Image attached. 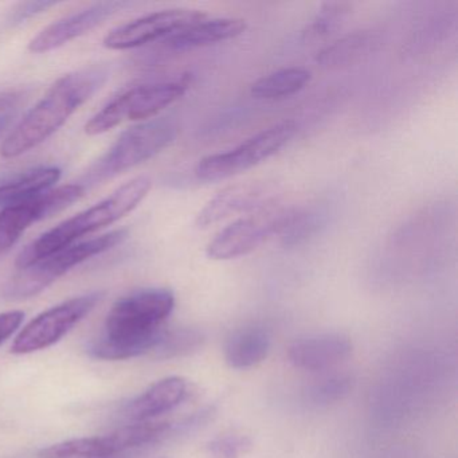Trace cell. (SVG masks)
I'll return each mask as SVG.
<instances>
[{"label":"cell","mask_w":458,"mask_h":458,"mask_svg":"<svg viewBox=\"0 0 458 458\" xmlns=\"http://www.w3.org/2000/svg\"><path fill=\"white\" fill-rule=\"evenodd\" d=\"M174 307L175 296L168 289H143L123 297L106 316L103 334L90 344V353L106 360L151 353Z\"/></svg>","instance_id":"obj_1"},{"label":"cell","mask_w":458,"mask_h":458,"mask_svg":"<svg viewBox=\"0 0 458 458\" xmlns=\"http://www.w3.org/2000/svg\"><path fill=\"white\" fill-rule=\"evenodd\" d=\"M106 66L79 69L58 80L44 98L21 120L0 147L6 159L21 157L52 138L106 84Z\"/></svg>","instance_id":"obj_2"},{"label":"cell","mask_w":458,"mask_h":458,"mask_svg":"<svg viewBox=\"0 0 458 458\" xmlns=\"http://www.w3.org/2000/svg\"><path fill=\"white\" fill-rule=\"evenodd\" d=\"M151 187V179L147 176H138L123 184L114 194L109 195L98 205L61 222L21 251L15 262L18 270L25 269L38 259L60 249L74 245L82 237L93 234L119 221L133 208H138L139 203L148 195Z\"/></svg>","instance_id":"obj_3"},{"label":"cell","mask_w":458,"mask_h":458,"mask_svg":"<svg viewBox=\"0 0 458 458\" xmlns=\"http://www.w3.org/2000/svg\"><path fill=\"white\" fill-rule=\"evenodd\" d=\"M127 230L120 229L106 233L100 237L90 238L60 249L10 278L2 289L4 299L22 300L36 296L49 288L58 278L71 272L73 267L88 261L98 254L106 253L127 238Z\"/></svg>","instance_id":"obj_4"},{"label":"cell","mask_w":458,"mask_h":458,"mask_svg":"<svg viewBox=\"0 0 458 458\" xmlns=\"http://www.w3.org/2000/svg\"><path fill=\"white\" fill-rule=\"evenodd\" d=\"M178 132V124L171 117L147 120L130 128L88 171L85 183L106 181L157 157L174 143Z\"/></svg>","instance_id":"obj_5"},{"label":"cell","mask_w":458,"mask_h":458,"mask_svg":"<svg viewBox=\"0 0 458 458\" xmlns=\"http://www.w3.org/2000/svg\"><path fill=\"white\" fill-rule=\"evenodd\" d=\"M190 88L189 79L138 85L120 93L85 125L88 135L96 136L114 130L125 122H144L178 101Z\"/></svg>","instance_id":"obj_6"},{"label":"cell","mask_w":458,"mask_h":458,"mask_svg":"<svg viewBox=\"0 0 458 458\" xmlns=\"http://www.w3.org/2000/svg\"><path fill=\"white\" fill-rule=\"evenodd\" d=\"M296 132V123L284 120L251 136L230 151L203 157L195 167V175L199 181L218 182L245 173L277 154L289 144Z\"/></svg>","instance_id":"obj_7"},{"label":"cell","mask_w":458,"mask_h":458,"mask_svg":"<svg viewBox=\"0 0 458 458\" xmlns=\"http://www.w3.org/2000/svg\"><path fill=\"white\" fill-rule=\"evenodd\" d=\"M294 211L270 203L254 216L238 219L218 233L208 245V256L216 261L240 259L256 250L265 241L283 234Z\"/></svg>","instance_id":"obj_8"},{"label":"cell","mask_w":458,"mask_h":458,"mask_svg":"<svg viewBox=\"0 0 458 458\" xmlns=\"http://www.w3.org/2000/svg\"><path fill=\"white\" fill-rule=\"evenodd\" d=\"M101 297L103 294L95 292V293L74 297L57 307L45 310L31 320L15 337L13 343V352L23 355V353L36 352L55 344L85 316L92 312L93 308L100 302Z\"/></svg>","instance_id":"obj_9"},{"label":"cell","mask_w":458,"mask_h":458,"mask_svg":"<svg viewBox=\"0 0 458 458\" xmlns=\"http://www.w3.org/2000/svg\"><path fill=\"white\" fill-rule=\"evenodd\" d=\"M167 422H144L125 426L104 437L71 439L44 449L42 458L108 457L119 452L148 444L167 433Z\"/></svg>","instance_id":"obj_10"},{"label":"cell","mask_w":458,"mask_h":458,"mask_svg":"<svg viewBox=\"0 0 458 458\" xmlns=\"http://www.w3.org/2000/svg\"><path fill=\"white\" fill-rule=\"evenodd\" d=\"M85 194L82 184H68V186L52 189L39 197L9 206L0 210V256L10 250L22 237L23 233L41 219L60 213L69 208Z\"/></svg>","instance_id":"obj_11"},{"label":"cell","mask_w":458,"mask_h":458,"mask_svg":"<svg viewBox=\"0 0 458 458\" xmlns=\"http://www.w3.org/2000/svg\"><path fill=\"white\" fill-rule=\"evenodd\" d=\"M206 17L208 15L205 13L189 9L154 13L112 30L104 38V47L111 50H128L165 41L174 34L190 28Z\"/></svg>","instance_id":"obj_12"},{"label":"cell","mask_w":458,"mask_h":458,"mask_svg":"<svg viewBox=\"0 0 458 458\" xmlns=\"http://www.w3.org/2000/svg\"><path fill=\"white\" fill-rule=\"evenodd\" d=\"M127 6H130V4L125 2H103L68 15L44 29L30 42L29 50L33 53H49L58 49L73 39L89 33Z\"/></svg>","instance_id":"obj_13"},{"label":"cell","mask_w":458,"mask_h":458,"mask_svg":"<svg viewBox=\"0 0 458 458\" xmlns=\"http://www.w3.org/2000/svg\"><path fill=\"white\" fill-rule=\"evenodd\" d=\"M273 203L272 194L264 184L245 183L227 187L208 200L197 216V225L202 229L218 224L237 214L261 210Z\"/></svg>","instance_id":"obj_14"},{"label":"cell","mask_w":458,"mask_h":458,"mask_svg":"<svg viewBox=\"0 0 458 458\" xmlns=\"http://www.w3.org/2000/svg\"><path fill=\"white\" fill-rule=\"evenodd\" d=\"M352 352V343L342 334L301 337L289 347L288 358L296 369L324 371L343 363Z\"/></svg>","instance_id":"obj_15"},{"label":"cell","mask_w":458,"mask_h":458,"mask_svg":"<svg viewBox=\"0 0 458 458\" xmlns=\"http://www.w3.org/2000/svg\"><path fill=\"white\" fill-rule=\"evenodd\" d=\"M246 30V23L238 18H214L199 21L190 28L174 34L165 42L167 49L174 52H187L219 42L237 38Z\"/></svg>","instance_id":"obj_16"},{"label":"cell","mask_w":458,"mask_h":458,"mask_svg":"<svg viewBox=\"0 0 458 458\" xmlns=\"http://www.w3.org/2000/svg\"><path fill=\"white\" fill-rule=\"evenodd\" d=\"M61 179V170L41 165L0 181V208L21 205L53 189Z\"/></svg>","instance_id":"obj_17"},{"label":"cell","mask_w":458,"mask_h":458,"mask_svg":"<svg viewBox=\"0 0 458 458\" xmlns=\"http://www.w3.org/2000/svg\"><path fill=\"white\" fill-rule=\"evenodd\" d=\"M187 394L183 377H170L159 380L128 404L125 414L133 420H147L178 406Z\"/></svg>","instance_id":"obj_18"},{"label":"cell","mask_w":458,"mask_h":458,"mask_svg":"<svg viewBox=\"0 0 458 458\" xmlns=\"http://www.w3.org/2000/svg\"><path fill=\"white\" fill-rule=\"evenodd\" d=\"M379 39L369 31H358L337 39L318 53V61L323 68L340 69L355 65L375 52Z\"/></svg>","instance_id":"obj_19"},{"label":"cell","mask_w":458,"mask_h":458,"mask_svg":"<svg viewBox=\"0 0 458 458\" xmlns=\"http://www.w3.org/2000/svg\"><path fill=\"white\" fill-rule=\"evenodd\" d=\"M270 350V335L262 327H248L233 334L226 344V361L237 369L261 363Z\"/></svg>","instance_id":"obj_20"},{"label":"cell","mask_w":458,"mask_h":458,"mask_svg":"<svg viewBox=\"0 0 458 458\" xmlns=\"http://www.w3.org/2000/svg\"><path fill=\"white\" fill-rule=\"evenodd\" d=\"M310 81L307 69L286 68L262 77L251 87V95L259 100H281L304 89Z\"/></svg>","instance_id":"obj_21"},{"label":"cell","mask_w":458,"mask_h":458,"mask_svg":"<svg viewBox=\"0 0 458 458\" xmlns=\"http://www.w3.org/2000/svg\"><path fill=\"white\" fill-rule=\"evenodd\" d=\"M203 339L205 337L202 332L197 329L181 328L175 331H163L151 355L157 359H173L189 355L202 345Z\"/></svg>","instance_id":"obj_22"},{"label":"cell","mask_w":458,"mask_h":458,"mask_svg":"<svg viewBox=\"0 0 458 458\" xmlns=\"http://www.w3.org/2000/svg\"><path fill=\"white\" fill-rule=\"evenodd\" d=\"M350 13V4H326L321 7L312 22L307 26L302 37L308 41L324 38L332 31L336 30L343 21L347 18Z\"/></svg>","instance_id":"obj_23"},{"label":"cell","mask_w":458,"mask_h":458,"mask_svg":"<svg viewBox=\"0 0 458 458\" xmlns=\"http://www.w3.org/2000/svg\"><path fill=\"white\" fill-rule=\"evenodd\" d=\"M351 390V377L334 375L316 383L310 391V399L316 404H329L344 398Z\"/></svg>","instance_id":"obj_24"},{"label":"cell","mask_w":458,"mask_h":458,"mask_svg":"<svg viewBox=\"0 0 458 458\" xmlns=\"http://www.w3.org/2000/svg\"><path fill=\"white\" fill-rule=\"evenodd\" d=\"M250 446V441L246 437L230 436L219 437L211 442L210 450L216 458H238Z\"/></svg>","instance_id":"obj_25"},{"label":"cell","mask_w":458,"mask_h":458,"mask_svg":"<svg viewBox=\"0 0 458 458\" xmlns=\"http://www.w3.org/2000/svg\"><path fill=\"white\" fill-rule=\"evenodd\" d=\"M23 318H25V313L21 310L0 313V344L20 328Z\"/></svg>","instance_id":"obj_26"},{"label":"cell","mask_w":458,"mask_h":458,"mask_svg":"<svg viewBox=\"0 0 458 458\" xmlns=\"http://www.w3.org/2000/svg\"><path fill=\"white\" fill-rule=\"evenodd\" d=\"M53 6H55V2H30V4H20V6L14 10L12 21L14 23L22 22V21L33 17V15L47 12V9Z\"/></svg>","instance_id":"obj_27"},{"label":"cell","mask_w":458,"mask_h":458,"mask_svg":"<svg viewBox=\"0 0 458 458\" xmlns=\"http://www.w3.org/2000/svg\"><path fill=\"white\" fill-rule=\"evenodd\" d=\"M18 98H20V95H15V93L0 95V109H6L9 108V106H14Z\"/></svg>","instance_id":"obj_28"},{"label":"cell","mask_w":458,"mask_h":458,"mask_svg":"<svg viewBox=\"0 0 458 458\" xmlns=\"http://www.w3.org/2000/svg\"><path fill=\"white\" fill-rule=\"evenodd\" d=\"M10 122H12L10 116L0 117V135H2V132H4V131L6 130L7 127H9Z\"/></svg>","instance_id":"obj_29"}]
</instances>
